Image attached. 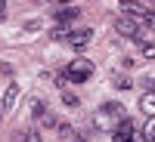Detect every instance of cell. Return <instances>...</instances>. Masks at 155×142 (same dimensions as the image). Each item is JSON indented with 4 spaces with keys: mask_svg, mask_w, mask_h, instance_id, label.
Here are the masks:
<instances>
[{
    "mask_svg": "<svg viewBox=\"0 0 155 142\" xmlns=\"http://www.w3.org/2000/svg\"><path fill=\"white\" fill-rule=\"evenodd\" d=\"M115 84H118L121 90H130V80H127V77H118V80H115Z\"/></svg>",
    "mask_w": 155,
    "mask_h": 142,
    "instance_id": "18",
    "label": "cell"
},
{
    "mask_svg": "<svg viewBox=\"0 0 155 142\" xmlns=\"http://www.w3.org/2000/svg\"><path fill=\"white\" fill-rule=\"evenodd\" d=\"M62 105H68V108H78V105H81V99H78L74 93H68V90H62Z\"/></svg>",
    "mask_w": 155,
    "mask_h": 142,
    "instance_id": "10",
    "label": "cell"
},
{
    "mask_svg": "<svg viewBox=\"0 0 155 142\" xmlns=\"http://www.w3.org/2000/svg\"><path fill=\"white\" fill-rule=\"evenodd\" d=\"M102 114H109V118H124V108H121V102H106Z\"/></svg>",
    "mask_w": 155,
    "mask_h": 142,
    "instance_id": "9",
    "label": "cell"
},
{
    "mask_svg": "<svg viewBox=\"0 0 155 142\" xmlns=\"http://www.w3.org/2000/svg\"><path fill=\"white\" fill-rule=\"evenodd\" d=\"M0 22H3V16H0Z\"/></svg>",
    "mask_w": 155,
    "mask_h": 142,
    "instance_id": "22",
    "label": "cell"
},
{
    "mask_svg": "<svg viewBox=\"0 0 155 142\" xmlns=\"http://www.w3.org/2000/svg\"><path fill=\"white\" fill-rule=\"evenodd\" d=\"M50 34H53V37H56V40H68V34H71V31L65 28V25H56V28H53V31H50Z\"/></svg>",
    "mask_w": 155,
    "mask_h": 142,
    "instance_id": "13",
    "label": "cell"
},
{
    "mask_svg": "<svg viewBox=\"0 0 155 142\" xmlns=\"http://www.w3.org/2000/svg\"><path fill=\"white\" fill-rule=\"evenodd\" d=\"M143 142H155V118H149V124L143 127Z\"/></svg>",
    "mask_w": 155,
    "mask_h": 142,
    "instance_id": "11",
    "label": "cell"
},
{
    "mask_svg": "<svg viewBox=\"0 0 155 142\" xmlns=\"http://www.w3.org/2000/svg\"><path fill=\"white\" fill-rule=\"evenodd\" d=\"M90 40H93V31H90V28H78V31L68 34V46L71 49H84Z\"/></svg>",
    "mask_w": 155,
    "mask_h": 142,
    "instance_id": "3",
    "label": "cell"
},
{
    "mask_svg": "<svg viewBox=\"0 0 155 142\" xmlns=\"http://www.w3.org/2000/svg\"><path fill=\"white\" fill-rule=\"evenodd\" d=\"M12 142H44V139H41V130H16Z\"/></svg>",
    "mask_w": 155,
    "mask_h": 142,
    "instance_id": "6",
    "label": "cell"
},
{
    "mask_svg": "<svg viewBox=\"0 0 155 142\" xmlns=\"http://www.w3.org/2000/svg\"><path fill=\"white\" fill-rule=\"evenodd\" d=\"M121 3H130V0H121Z\"/></svg>",
    "mask_w": 155,
    "mask_h": 142,
    "instance_id": "21",
    "label": "cell"
},
{
    "mask_svg": "<svg viewBox=\"0 0 155 142\" xmlns=\"http://www.w3.org/2000/svg\"><path fill=\"white\" fill-rule=\"evenodd\" d=\"M143 28L146 31H155V9H149V16L143 19Z\"/></svg>",
    "mask_w": 155,
    "mask_h": 142,
    "instance_id": "14",
    "label": "cell"
},
{
    "mask_svg": "<svg viewBox=\"0 0 155 142\" xmlns=\"http://www.w3.org/2000/svg\"><path fill=\"white\" fill-rule=\"evenodd\" d=\"M134 133H137L134 121L121 118V124H115V130H112V142H134Z\"/></svg>",
    "mask_w": 155,
    "mask_h": 142,
    "instance_id": "2",
    "label": "cell"
},
{
    "mask_svg": "<svg viewBox=\"0 0 155 142\" xmlns=\"http://www.w3.org/2000/svg\"><path fill=\"white\" fill-rule=\"evenodd\" d=\"M62 77H65L68 84H84V80L93 77V62L90 59H74V62H68V68L62 71Z\"/></svg>",
    "mask_w": 155,
    "mask_h": 142,
    "instance_id": "1",
    "label": "cell"
},
{
    "mask_svg": "<svg viewBox=\"0 0 155 142\" xmlns=\"http://www.w3.org/2000/svg\"><path fill=\"white\" fill-rule=\"evenodd\" d=\"M140 108H143L146 118H155V93H143V99H140Z\"/></svg>",
    "mask_w": 155,
    "mask_h": 142,
    "instance_id": "7",
    "label": "cell"
},
{
    "mask_svg": "<svg viewBox=\"0 0 155 142\" xmlns=\"http://www.w3.org/2000/svg\"><path fill=\"white\" fill-rule=\"evenodd\" d=\"M3 12H6V3H3V0H0V16H3Z\"/></svg>",
    "mask_w": 155,
    "mask_h": 142,
    "instance_id": "20",
    "label": "cell"
},
{
    "mask_svg": "<svg viewBox=\"0 0 155 142\" xmlns=\"http://www.w3.org/2000/svg\"><path fill=\"white\" fill-rule=\"evenodd\" d=\"M121 6H124V16H127V19H134V22H143V19L149 16V6L137 3V0H130V3H121Z\"/></svg>",
    "mask_w": 155,
    "mask_h": 142,
    "instance_id": "5",
    "label": "cell"
},
{
    "mask_svg": "<svg viewBox=\"0 0 155 142\" xmlns=\"http://www.w3.org/2000/svg\"><path fill=\"white\" fill-rule=\"evenodd\" d=\"M143 93H155V77H143Z\"/></svg>",
    "mask_w": 155,
    "mask_h": 142,
    "instance_id": "15",
    "label": "cell"
},
{
    "mask_svg": "<svg viewBox=\"0 0 155 142\" xmlns=\"http://www.w3.org/2000/svg\"><path fill=\"white\" fill-rule=\"evenodd\" d=\"M56 130H59V136H62V139L71 136V127H68V124H56Z\"/></svg>",
    "mask_w": 155,
    "mask_h": 142,
    "instance_id": "17",
    "label": "cell"
},
{
    "mask_svg": "<svg viewBox=\"0 0 155 142\" xmlns=\"http://www.w3.org/2000/svg\"><path fill=\"white\" fill-rule=\"evenodd\" d=\"M143 59H155V43H143Z\"/></svg>",
    "mask_w": 155,
    "mask_h": 142,
    "instance_id": "16",
    "label": "cell"
},
{
    "mask_svg": "<svg viewBox=\"0 0 155 142\" xmlns=\"http://www.w3.org/2000/svg\"><path fill=\"white\" fill-rule=\"evenodd\" d=\"M37 124H41V127H56V114L47 108V111L41 114V118H37Z\"/></svg>",
    "mask_w": 155,
    "mask_h": 142,
    "instance_id": "12",
    "label": "cell"
},
{
    "mask_svg": "<svg viewBox=\"0 0 155 142\" xmlns=\"http://www.w3.org/2000/svg\"><path fill=\"white\" fill-rule=\"evenodd\" d=\"M78 12H81V9H78V6H62L59 12H56V19H59V25H65V22H71V19H78Z\"/></svg>",
    "mask_w": 155,
    "mask_h": 142,
    "instance_id": "8",
    "label": "cell"
},
{
    "mask_svg": "<svg viewBox=\"0 0 155 142\" xmlns=\"http://www.w3.org/2000/svg\"><path fill=\"white\" fill-rule=\"evenodd\" d=\"M50 3H62V6H68V3H71V0H50Z\"/></svg>",
    "mask_w": 155,
    "mask_h": 142,
    "instance_id": "19",
    "label": "cell"
},
{
    "mask_svg": "<svg viewBox=\"0 0 155 142\" xmlns=\"http://www.w3.org/2000/svg\"><path fill=\"white\" fill-rule=\"evenodd\" d=\"M16 102H19V84H9L6 93H3V99H0V114H3V111H12V108H16Z\"/></svg>",
    "mask_w": 155,
    "mask_h": 142,
    "instance_id": "4",
    "label": "cell"
}]
</instances>
